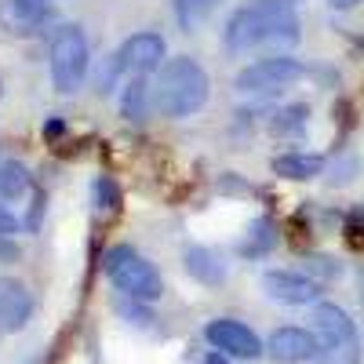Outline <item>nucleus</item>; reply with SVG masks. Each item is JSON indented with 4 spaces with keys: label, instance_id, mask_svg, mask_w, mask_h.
I'll use <instances>...</instances> for the list:
<instances>
[{
    "label": "nucleus",
    "instance_id": "f8f14e48",
    "mask_svg": "<svg viewBox=\"0 0 364 364\" xmlns=\"http://www.w3.org/2000/svg\"><path fill=\"white\" fill-rule=\"evenodd\" d=\"M182 269H186V277L197 281L200 288H223L230 281L226 255L211 245H197V240L182 248Z\"/></svg>",
    "mask_w": 364,
    "mask_h": 364
},
{
    "label": "nucleus",
    "instance_id": "412c9836",
    "mask_svg": "<svg viewBox=\"0 0 364 364\" xmlns=\"http://www.w3.org/2000/svg\"><path fill=\"white\" fill-rule=\"evenodd\" d=\"M91 204H95L99 215H113V211L124 204V190H120V182L113 175H95L91 178Z\"/></svg>",
    "mask_w": 364,
    "mask_h": 364
},
{
    "label": "nucleus",
    "instance_id": "7ed1b4c3",
    "mask_svg": "<svg viewBox=\"0 0 364 364\" xmlns=\"http://www.w3.org/2000/svg\"><path fill=\"white\" fill-rule=\"evenodd\" d=\"M91 41L80 22H58L48 41V80L55 95H77V91L91 80Z\"/></svg>",
    "mask_w": 364,
    "mask_h": 364
},
{
    "label": "nucleus",
    "instance_id": "f3484780",
    "mask_svg": "<svg viewBox=\"0 0 364 364\" xmlns=\"http://www.w3.org/2000/svg\"><path fill=\"white\" fill-rule=\"evenodd\" d=\"M33 193V175L15 157H0V197L4 200H26Z\"/></svg>",
    "mask_w": 364,
    "mask_h": 364
},
{
    "label": "nucleus",
    "instance_id": "9b49d317",
    "mask_svg": "<svg viewBox=\"0 0 364 364\" xmlns=\"http://www.w3.org/2000/svg\"><path fill=\"white\" fill-rule=\"evenodd\" d=\"M37 299L26 281L18 277H0V336H18L33 321Z\"/></svg>",
    "mask_w": 364,
    "mask_h": 364
},
{
    "label": "nucleus",
    "instance_id": "4468645a",
    "mask_svg": "<svg viewBox=\"0 0 364 364\" xmlns=\"http://www.w3.org/2000/svg\"><path fill=\"white\" fill-rule=\"evenodd\" d=\"M269 171L288 182H314V178L328 175V157L314 154V149H284V154L269 161Z\"/></svg>",
    "mask_w": 364,
    "mask_h": 364
},
{
    "label": "nucleus",
    "instance_id": "c756f323",
    "mask_svg": "<svg viewBox=\"0 0 364 364\" xmlns=\"http://www.w3.org/2000/svg\"><path fill=\"white\" fill-rule=\"evenodd\" d=\"M0 87H4V84H0ZM0 95H4V91H0Z\"/></svg>",
    "mask_w": 364,
    "mask_h": 364
},
{
    "label": "nucleus",
    "instance_id": "aec40b11",
    "mask_svg": "<svg viewBox=\"0 0 364 364\" xmlns=\"http://www.w3.org/2000/svg\"><path fill=\"white\" fill-rule=\"evenodd\" d=\"M219 8V0H171V18L182 33H197V29L211 18V11Z\"/></svg>",
    "mask_w": 364,
    "mask_h": 364
},
{
    "label": "nucleus",
    "instance_id": "39448f33",
    "mask_svg": "<svg viewBox=\"0 0 364 364\" xmlns=\"http://www.w3.org/2000/svg\"><path fill=\"white\" fill-rule=\"evenodd\" d=\"M306 63L295 58L291 51H266L252 63H245L233 77V87L248 99H269V95H284L288 87H295L306 77Z\"/></svg>",
    "mask_w": 364,
    "mask_h": 364
},
{
    "label": "nucleus",
    "instance_id": "ddd939ff",
    "mask_svg": "<svg viewBox=\"0 0 364 364\" xmlns=\"http://www.w3.org/2000/svg\"><path fill=\"white\" fill-rule=\"evenodd\" d=\"M117 109L128 124H146L157 109V99H154V77H128L117 91Z\"/></svg>",
    "mask_w": 364,
    "mask_h": 364
},
{
    "label": "nucleus",
    "instance_id": "6ab92c4d",
    "mask_svg": "<svg viewBox=\"0 0 364 364\" xmlns=\"http://www.w3.org/2000/svg\"><path fill=\"white\" fill-rule=\"evenodd\" d=\"M306 124H310V106L306 102H288L281 109H273V117H269V132L277 139H299L306 132Z\"/></svg>",
    "mask_w": 364,
    "mask_h": 364
},
{
    "label": "nucleus",
    "instance_id": "2eb2a0df",
    "mask_svg": "<svg viewBox=\"0 0 364 364\" xmlns=\"http://www.w3.org/2000/svg\"><path fill=\"white\" fill-rule=\"evenodd\" d=\"M0 22L11 33H33L51 22V0H0Z\"/></svg>",
    "mask_w": 364,
    "mask_h": 364
},
{
    "label": "nucleus",
    "instance_id": "bb28decb",
    "mask_svg": "<svg viewBox=\"0 0 364 364\" xmlns=\"http://www.w3.org/2000/svg\"><path fill=\"white\" fill-rule=\"evenodd\" d=\"M324 4H328L331 11H357L364 0H324Z\"/></svg>",
    "mask_w": 364,
    "mask_h": 364
},
{
    "label": "nucleus",
    "instance_id": "b1692460",
    "mask_svg": "<svg viewBox=\"0 0 364 364\" xmlns=\"http://www.w3.org/2000/svg\"><path fill=\"white\" fill-rule=\"evenodd\" d=\"M22 233V215H15L11 200L0 197V237H18Z\"/></svg>",
    "mask_w": 364,
    "mask_h": 364
},
{
    "label": "nucleus",
    "instance_id": "1a4fd4ad",
    "mask_svg": "<svg viewBox=\"0 0 364 364\" xmlns=\"http://www.w3.org/2000/svg\"><path fill=\"white\" fill-rule=\"evenodd\" d=\"M113 51L128 77H157L161 66L168 63V41L161 29H135Z\"/></svg>",
    "mask_w": 364,
    "mask_h": 364
},
{
    "label": "nucleus",
    "instance_id": "cd10ccee",
    "mask_svg": "<svg viewBox=\"0 0 364 364\" xmlns=\"http://www.w3.org/2000/svg\"><path fill=\"white\" fill-rule=\"evenodd\" d=\"M200 364H233V357H226L223 350H208V353L200 357Z\"/></svg>",
    "mask_w": 364,
    "mask_h": 364
},
{
    "label": "nucleus",
    "instance_id": "f03ea898",
    "mask_svg": "<svg viewBox=\"0 0 364 364\" xmlns=\"http://www.w3.org/2000/svg\"><path fill=\"white\" fill-rule=\"evenodd\" d=\"M154 99L164 120H190L211 102V73L197 55L178 51L154 77Z\"/></svg>",
    "mask_w": 364,
    "mask_h": 364
},
{
    "label": "nucleus",
    "instance_id": "20e7f679",
    "mask_svg": "<svg viewBox=\"0 0 364 364\" xmlns=\"http://www.w3.org/2000/svg\"><path fill=\"white\" fill-rule=\"evenodd\" d=\"M102 269H106V281L120 291V299L149 302V306H157L164 299V273L135 245H113L102 255Z\"/></svg>",
    "mask_w": 364,
    "mask_h": 364
},
{
    "label": "nucleus",
    "instance_id": "a211bd4d",
    "mask_svg": "<svg viewBox=\"0 0 364 364\" xmlns=\"http://www.w3.org/2000/svg\"><path fill=\"white\" fill-rule=\"evenodd\" d=\"M128 80V73H124V66H120V58H117V51H109V55H102L95 66H91V87H95V95L99 99H109V95H117L120 91V84Z\"/></svg>",
    "mask_w": 364,
    "mask_h": 364
},
{
    "label": "nucleus",
    "instance_id": "c85d7f7f",
    "mask_svg": "<svg viewBox=\"0 0 364 364\" xmlns=\"http://www.w3.org/2000/svg\"><path fill=\"white\" fill-rule=\"evenodd\" d=\"M18 364H44L41 357H26V360H18Z\"/></svg>",
    "mask_w": 364,
    "mask_h": 364
},
{
    "label": "nucleus",
    "instance_id": "9d476101",
    "mask_svg": "<svg viewBox=\"0 0 364 364\" xmlns=\"http://www.w3.org/2000/svg\"><path fill=\"white\" fill-rule=\"evenodd\" d=\"M266 357L273 364H306L314 357H321L317 336L314 328H302V324H281L266 336Z\"/></svg>",
    "mask_w": 364,
    "mask_h": 364
},
{
    "label": "nucleus",
    "instance_id": "0eeeda50",
    "mask_svg": "<svg viewBox=\"0 0 364 364\" xmlns=\"http://www.w3.org/2000/svg\"><path fill=\"white\" fill-rule=\"evenodd\" d=\"M259 288H262V295L269 302L288 306V310L317 306L321 295H324V284L317 277H310L306 269H291V266H269V269H262Z\"/></svg>",
    "mask_w": 364,
    "mask_h": 364
},
{
    "label": "nucleus",
    "instance_id": "423d86ee",
    "mask_svg": "<svg viewBox=\"0 0 364 364\" xmlns=\"http://www.w3.org/2000/svg\"><path fill=\"white\" fill-rule=\"evenodd\" d=\"M310 328L317 336L321 357L328 364H357L360 360V331L357 321L339 306V302H317L310 306Z\"/></svg>",
    "mask_w": 364,
    "mask_h": 364
},
{
    "label": "nucleus",
    "instance_id": "a878e982",
    "mask_svg": "<svg viewBox=\"0 0 364 364\" xmlns=\"http://www.w3.org/2000/svg\"><path fill=\"white\" fill-rule=\"evenodd\" d=\"M0 262H4V266L18 262V245H15V237H0Z\"/></svg>",
    "mask_w": 364,
    "mask_h": 364
},
{
    "label": "nucleus",
    "instance_id": "dca6fc26",
    "mask_svg": "<svg viewBox=\"0 0 364 364\" xmlns=\"http://www.w3.org/2000/svg\"><path fill=\"white\" fill-rule=\"evenodd\" d=\"M277 245H281L277 223H273L269 215H259V219L248 223L245 233H240V240H237V255H240V259H248V262H259V259H266Z\"/></svg>",
    "mask_w": 364,
    "mask_h": 364
},
{
    "label": "nucleus",
    "instance_id": "393cba45",
    "mask_svg": "<svg viewBox=\"0 0 364 364\" xmlns=\"http://www.w3.org/2000/svg\"><path fill=\"white\" fill-rule=\"evenodd\" d=\"M41 135H44V142H58L66 135V120L58 117V113H48V120L41 124Z\"/></svg>",
    "mask_w": 364,
    "mask_h": 364
},
{
    "label": "nucleus",
    "instance_id": "4be33fe9",
    "mask_svg": "<svg viewBox=\"0 0 364 364\" xmlns=\"http://www.w3.org/2000/svg\"><path fill=\"white\" fill-rule=\"evenodd\" d=\"M44 215H48V193L41 186H33V193H29V204L22 211V233L37 237L44 230Z\"/></svg>",
    "mask_w": 364,
    "mask_h": 364
},
{
    "label": "nucleus",
    "instance_id": "f257e3e1",
    "mask_svg": "<svg viewBox=\"0 0 364 364\" xmlns=\"http://www.w3.org/2000/svg\"><path fill=\"white\" fill-rule=\"evenodd\" d=\"M302 37L295 0H248L237 4L223 22V48L233 58L252 51H291Z\"/></svg>",
    "mask_w": 364,
    "mask_h": 364
},
{
    "label": "nucleus",
    "instance_id": "6e6552de",
    "mask_svg": "<svg viewBox=\"0 0 364 364\" xmlns=\"http://www.w3.org/2000/svg\"><path fill=\"white\" fill-rule=\"evenodd\" d=\"M204 343L211 350H223L233 360H259V357H266V339L259 336V331L248 321L226 317V314L223 317H211L204 324Z\"/></svg>",
    "mask_w": 364,
    "mask_h": 364
},
{
    "label": "nucleus",
    "instance_id": "5701e85b",
    "mask_svg": "<svg viewBox=\"0 0 364 364\" xmlns=\"http://www.w3.org/2000/svg\"><path fill=\"white\" fill-rule=\"evenodd\" d=\"M120 314H124L128 324H135V328H149L157 321L154 306H149V302H135V299H120Z\"/></svg>",
    "mask_w": 364,
    "mask_h": 364
}]
</instances>
